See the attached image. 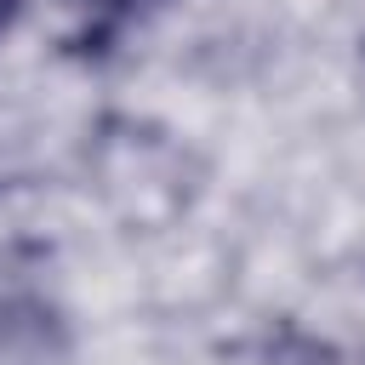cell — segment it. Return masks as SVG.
Instances as JSON below:
<instances>
[{
  "label": "cell",
  "instance_id": "1",
  "mask_svg": "<svg viewBox=\"0 0 365 365\" xmlns=\"http://www.w3.org/2000/svg\"><path fill=\"white\" fill-rule=\"evenodd\" d=\"M86 6H91V0H86Z\"/></svg>",
  "mask_w": 365,
  "mask_h": 365
}]
</instances>
